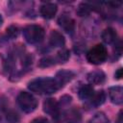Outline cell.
I'll return each instance as SVG.
<instances>
[{
	"instance_id": "14",
	"label": "cell",
	"mask_w": 123,
	"mask_h": 123,
	"mask_svg": "<svg viewBox=\"0 0 123 123\" xmlns=\"http://www.w3.org/2000/svg\"><path fill=\"white\" fill-rule=\"evenodd\" d=\"M64 118L68 123H80L81 121V112L78 109L72 108L64 113Z\"/></svg>"
},
{
	"instance_id": "17",
	"label": "cell",
	"mask_w": 123,
	"mask_h": 123,
	"mask_svg": "<svg viewBox=\"0 0 123 123\" xmlns=\"http://www.w3.org/2000/svg\"><path fill=\"white\" fill-rule=\"evenodd\" d=\"M70 57V52L68 49H65V48H62V50H60L58 53H57V56L55 58L56 62H59L60 63H63L65 62L68 61Z\"/></svg>"
},
{
	"instance_id": "24",
	"label": "cell",
	"mask_w": 123,
	"mask_h": 123,
	"mask_svg": "<svg viewBox=\"0 0 123 123\" xmlns=\"http://www.w3.org/2000/svg\"><path fill=\"white\" fill-rule=\"evenodd\" d=\"M30 123H49V120L46 117L39 116V117H37V118L33 119Z\"/></svg>"
},
{
	"instance_id": "8",
	"label": "cell",
	"mask_w": 123,
	"mask_h": 123,
	"mask_svg": "<svg viewBox=\"0 0 123 123\" xmlns=\"http://www.w3.org/2000/svg\"><path fill=\"white\" fill-rule=\"evenodd\" d=\"M58 24L68 34H73L75 31V21L66 14H62L59 17Z\"/></svg>"
},
{
	"instance_id": "10",
	"label": "cell",
	"mask_w": 123,
	"mask_h": 123,
	"mask_svg": "<svg viewBox=\"0 0 123 123\" xmlns=\"http://www.w3.org/2000/svg\"><path fill=\"white\" fill-rule=\"evenodd\" d=\"M86 80L90 85H100L106 80V74L102 70H93L86 75Z\"/></svg>"
},
{
	"instance_id": "7",
	"label": "cell",
	"mask_w": 123,
	"mask_h": 123,
	"mask_svg": "<svg viewBox=\"0 0 123 123\" xmlns=\"http://www.w3.org/2000/svg\"><path fill=\"white\" fill-rule=\"evenodd\" d=\"M75 76V73L71 70H66V69H62L60 71L57 72L56 76H55V80L58 83V85L60 86V87L62 88L65 84H67L68 82H70Z\"/></svg>"
},
{
	"instance_id": "6",
	"label": "cell",
	"mask_w": 123,
	"mask_h": 123,
	"mask_svg": "<svg viewBox=\"0 0 123 123\" xmlns=\"http://www.w3.org/2000/svg\"><path fill=\"white\" fill-rule=\"evenodd\" d=\"M57 11H58V7H57V5L55 3L47 2V3H44V4H42L40 6L39 13L43 18L51 19L56 15Z\"/></svg>"
},
{
	"instance_id": "9",
	"label": "cell",
	"mask_w": 123,
	"mask_h": 123,
	"mask_svg": "<svg viewBox=\"0 0 123 123\" xmlns=\"http://www.w3.org/2000/svg\"><path fill=\"white\" fill-rule=\"evenodd\" d=\"M109 96L113 104L121 105L123 102V88L119 86H111L109 88Z\"/></svg>"
},
{
	"instance_id": "5",
	"label": "cell",
	"mask_w": 123,
	"mask_h": 123,
	"mask_svg": "<svg viewBox=\"0 0 123 123\" xmlns=\"http://www.w3.org/2000/svg\"><path fill=\"white\" fill-rule=\"evenodd\" d=\"M43 111L54 118H58L60 115L59 103L54 98H48L43 102Z\"/></svg>"
},
{
	"instance_id": "4",
	"label": "cell",
	"mask_w": 123,
	"mask_h": 123,
	"mask_svg": "<svg viewBox=\"0 0 123 123\" xmlns=\"http://www.w3.org/2000/svg\"><path fill=\"white\" fill-rule=\"evenodd\" d=\"M16 102L19 108L26 113L33 112L37 107V101L33 94L27 91H21L16 97Z\"/></svg>"
},
{
	"instance_id": "2",
	"label": "cell",
	"mask_w": 123,
	"mask_h": 123,
	"mask_svg": "<svg viewBox=\"0 0 123 123\" xmlns=\"http://www.w3.org/2000/svg\"><path fill=\"white\" fill-rule=\"evenodd\" d=\"M44 35H45L44 29L39 25L31 24V25L26 26L23 29L24 38L30 44L39 43L44 38Z\"/></svg>"
},
{
	"instance_id": "18",
	"label": "cell",
	"mask_w": 123,
	"mask_h": 123,
	"mask_svg": "<svg viewBox=\"0 0 123 123\" xmlns=\"http://www.w3.org/2000/svg\"><path fill=\"white\" fill-rule=\"evenodd\" d=\"M56 63V60L55 58L53 57H50V56H47V57H44L42 59L39 60L38 62V66L41 67V68H45V67H49V66H52Z\"/></svg>"
},
{
	"instance_id": "25",
	"label": "cell",
	"mask_w": 123,
	"mask_h": 123,
	"mask_svg": "<svg viewBox=\"0 0 123 123\" xmlns=\"http://www.w3.org/2000/svg\"><path fill=\"white\" fill-rule=\"evenodd\" d=\"M122 76H123V69L120 67V68H118V69L115 71V73H114V78H115L116 80H119V79L122 78Z\"/></svg>"
},
{
	"instance_id": "21",
	"label": "cell",
	"mask_w": 123,
	"mask_h": 123,
	"mask_svg": "<svg viewBox=\"0 0 123 123\" xmlns=\"http://www.w3.org/2000/svg\"><path fill=\"white\" fill-rule=\"evenodd\" d=\"M6 34L10 38H16L19 35V28L16 25H10L6 30Z\"/></svg>"
},
{
	"instance_id": "12",
	"label": "cell",
	"mask_w": 123,
	"mask_h": 123,
	"mask_svg": "<svg viewBox=\"0 0 123 123\" xmlns=\"http://www.w3.org/2000/svg\"><path fill=\"white\" fill-rule=\"evenodd\" d=\"M101 37H102L103 41L107 44H112V43H115L117 41V33L111 27L106 28L103 31Z\"/></svg>"
},
{
	"instance_id": "1",
	"label": "cell",
	"mask_w": 123,
	"mask_h": 123,
	"mask_svg": "<svg viewBox=\"0 0 123 123\" xmlns=\"http://www.w3.org/2000/svg\"><path fill=\"white\" fill-rule=\"evenodd\" d=\"M28 88L37 94H52L58 91L61 87L54 78L41 77L29 82Z\"/></svg>"
},
{
	"instance_id": "20",
	"label": "cell",
	"mask_w": 123,
	"mask_h": 123,
	"mask_svg": "<svg viewBox=\"0 0 123 123\" xmlns=\"http://www.w3.org/2000/svg\"><path fill=\"white\" fill-rule=\"evenodd\" d=\"M88 123H109V118L104 112H97Z\"/></svg>"
},
{
	"instance_id": "15",
	"label": "cell",
	"mask_w": 123,
	"mask_h": 123,
	"mask_svg": "<svg viewBox=\"0 0 123 123\" xmlns=\"http://www.w3.org/2000/svg\"><path fill=\"white\" fill-rule=\"evenodd\" d=\"M105 101H106V92L103 89L94 92L90 98V104L93 107H99L103 105Z\"/></svg>"
},
{
	"instance_id": "23",
	"label": "cell",
	"mask_w": 123,
	"mask_h": 123,
	"mask_svg": "<svg viewBox=\"0 0 123 123\" xmlns=\"http://www.w3.org/2000/svg\"><path fill=\"white\" fill-rule=\"evenodd\" d=\"M33 61V58H32V56H30V55H25L24 57H23V59H22V65L25 67V68H29L31 65H32V62Z\"/></svg>"
},
{
	"instance_id": "13",
	"label": "cell",
	"mask_w": 123,
	"mask_h": 123,
	"mask_svg": "<svg viewBox=\"0 0 123 123\" xmlns=\"http://www.w3.org/2000/svg\"><path fill=\"white\" fill-rule=\"evenodd\" d=\"M94 93V88L91 85H83L78 90V96L81 100H88Z\"/></svg>"
},
{
	"instance_id": "11",
	"label": "cell",
	"mask_w": 123,
	"mask_h": 123,
	"mask_svg": "<svg viewBox=\"0 0 123 123\" xmlns=\"http://www.w3.org/2000/svg\"><path fill=\"white\" fill-rule=\"evenodd\" d=\"M49 43L52 47H62L65 43L64 37L57 30H53L49 36Z\"/></svg>"
},
{
	"instance_id": "26",
	"label": "cell",
	"mask_w": 123,
	"mask_h": 123,
	"mask_svg": "<svg viewBox=\"0 0 123 123\" xmlns=\"http://www.w3.org/2000/svg\"><path fill=\"white\" fill-rule=\"evenodd\" d=\"M116 123H121V111H119V113H118V118H117Z\"/></svg>"
},
{
	"instance_id": "16",
	"label": "cell",
	"mask_w": 123,
	"mask_h": 123,
	"mask_svg": "<svg viewBox=\"0 0 123 123\" xmlns=\"http://www.w3.org/2000/svg\"><path fill=\"white\" fill-rule=\"evenodd\" d=\"M91 5L88 4V3H86V2H82L79 4L78 8H77V15L81 16V17H84V16H87L90 12H91Z\"/></svg>"
},
{
	"instance_id": "3",
	"label": "cell",
	"mask_w": 123,
	"mask_h": 123,
	"mask_svg": "<svg viewBox=\"0 0 123 123\" xmlns=\"http://www.w3.org/2000/svg\"><path fill=\"white\" fill-rule=\"evenodd\" d=\"M86 61L94 65H99L106 62L108 58V50L103 44H96L86 55Z\"/></svg>"
},
{
	"instance_id": "19",
	"label": "cell",
	"mask_w": 123,
	"mask_h": 123,
	"mask_svg": "<svg viewBox=\"0 0 123 123\" xmlns=\"http://www.w3.org/2000/svg\"><path fill=\"white\" fill-rule=\"evenodd\" d=\"M5 117H6V121L8 123H17L19 121V115L16 111H12V110H9L6 111L5 113Z\"/></svg>"
},
{
	"instance_id": "27",
	"label": "cell",
	"mask_w": 123,
	"mask_h": 123,
	"mask_svg": "<svg viewBox=\"0 0 123 123\" xmlns=\"http://www.w3.org/2000/svg\"><path fill=\"white\" fill-rule=\"evenodd\" d=\"M2 24H3V17H2L1 13H0V27L2 26Z\"/></svg>"
},
{
	"instance_id": "22",
	"label": "cell",
	"mask_w": 123,
	"mask_h": 123,
	"mask_svg": "<svg viewBox=\"0 0 123 123\" xmlns=\"http://www.w3.org/2000/svg\"><path fill=\"white\" fill-rule=\"evenodd\" d=\"M71 101H72V97H71L70 95H67V94L62 95V96L61 97V101H60V103H59V106H62V107H63V106H68V105L71 103Z\"/></svg>"
}]
</instances>
